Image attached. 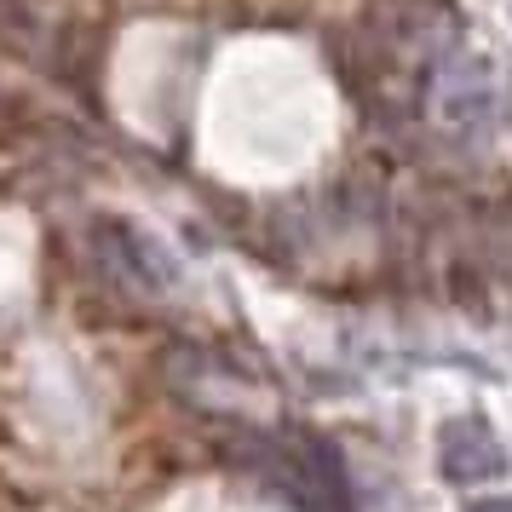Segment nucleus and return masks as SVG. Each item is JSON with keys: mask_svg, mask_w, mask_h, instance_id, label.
Returning <instances> with one entry per match:
<instances>
[{"mask_svg": "<svg viewBox=\"0 0 512 512\" xmlns=\"http://www.w3.org/2000/svg\"><path fill=\"white\" fill-rule=\"evenodd\" d=\"M438 466L449 484H489L507 472V443L495 438L484 415H455L438 426Z\"/></svg>", "mask_w": 512, "mask_h": 512, "instance_id": "obj_1", "label": "nucleus"}, {"mask_svg": "<svg viewBox=\"0 0 512 512\" xmlns=\"http://www.w3.org/2000/svg\"><path fill=\"white\" fill-rule=\"evenodd\" d=\"M495 98H501V87H495V70L484 58H455V70L443 81V116L478 127L495 116Z\"/></svg>", "mask_w": 512, "mask_h": 512, "instance_id": "obj_2", "label": "nucleus"}, {"mask_svg": "<svg viewBox=\"0 0 512 512\" xmlns=\"http://www.w3.org/2000/svg\"><path fill=\"white\" fill-rule=\"evenodd\" d=\"M104 231H110V236H104V242H110V254H116L139 282H150V288H173L179 265H173V259L150 242V236H139L133 225H121V219H104Z\"/></svg>", "mask_w": 512, "mask_h": 512, "instance_id": "obj_3", "label": "nucleus"}, {"mask_svg": "<svg viewBox=\"0 0 512 512\" xmlns=\"http://www.w3.org/2000/svg\"><path fill=\"white\" fill-rule=\"evenodd\" d=\"M472 512H512V501H478Z\"/></svg>", "mask_w": 512, "mask_h": 512, "instance_id": "obj_4", "label": "nucleus"}]
</instances>
